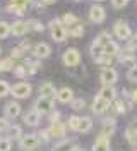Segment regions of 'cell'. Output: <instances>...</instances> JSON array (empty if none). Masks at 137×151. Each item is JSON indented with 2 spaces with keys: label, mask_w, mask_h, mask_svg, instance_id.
<instances>
[{
  "label": "cell",
  "mask_w": 137,
  "mask_h": 151,
  "mask_svg": "<svg viewBox=\"0 0 137 151\" xmlns=\"http://www.w3.org/2000/svg\"><path fill=\"white\" fill-rule=\"evenodd\" d=\"M127 79H128V81H137V65H136V67H132V69L128 70Z\"/></svg>",
  "instance_id": "obj_44"
},
{
  "label": "cell",
  "mask_w": 137,
  "mask_h": 151,
  "mask_svg": "<svg viewBox=\"0 0 137 151\" xmlns=\"http://www.w3.org/2000/svg\"><path fill=\"white\" fill-rule=\"evenodd\" d=\"M79 122H81V117H70L69 119V129H72V131H77L79 129Z\"/></svg>",
  "instance_id": "obj_36"
},
{
  "label": "cell",
  "mask_w": 137,
  "mask_h": 151,
  "mask_svg": "<svg viewBox=\"0 0 137 151\" xmlns=\"http://www.w3.org/2000/svg\"><path fill=\"white\" fill-rule=\"evenodd\" d=\"M98 96H101L103 100H106V101H110V103H111V101L117 98V91H115V88H113V86H105V88L100 91V94H98Z\"/></svg>",
  "instance_id": "obj_19"
},
{
  "label": "cell",
  "mask_w": 137,
  "mask_h": 151,
  "mask_svg": "<svg viewBox=\"0 0 137 151\" xmlns=\"http://www.w3.org/2000/svg\"><path fill=\"white\" fill-rule=\"evenodd\" d=\"M106 19V12L101 5H93L91 10H89V21L94 22V24H101L103 21Z\"/></svg>",
  "instance_id": "obj_6"
},
{
  "label": "cell",
  "mask_w": 137,
  "mask_h": 151,
  "mask_svg": "<svg viewBox=\"0 0 137 151\" xmlns=\"http://www.w3.org/2000/svg\"><path fill=\"white\" fill-rule=\"evenodd\" d=\"M38 136V141H41V142H46L48 139H50V134H48V131H41L39 134H36Z\"/></svg>",
  "instance_id": "obj_45"
},
{
  "label": "cell",
  "mask_w": 137,
  "mask_h": 151,
  "mask_svg": "<svg viewBox=\"0 0 137 151\" xmlns=\"http://www.w3.org/2000/svg\"><path fill=\"white\" fill-rule=\"evenodd\" d=\"M38 144H39V141H38L36 134H26V136H22V137L19 139V146H21V150H26V151L34 150Z\"/></svg>",
  "instance_id": "obj_4"
},
{
  "label": "cell",
  "mask_w": 137,
  "mask_h": 151,
  "mask_svg": "<svg viewBox=\"0 0 137 151\" xmlns=\"http://www.w3.org/2000/svg\"><path fill=\"white\" fill-rule=\"evenodd\" d=\"M39 119H41V113L33 108V110H29V112L24 115V124H26V125H38V124H39Z\"/></svg>",
  "instance_id": "obj_17"
},
{
  "label": "cell",
  "mask_w": 137,
  "mask_h": 151,
  "mask_svg": "<svg viewBox=\"0 0 137 151\" xmlns=\"http://www.w3.org/2000/svg\"><path fill=\"white\" fill-rule=\"evenodd\" d=\"M33 53L36 58H46V57L52 53V48L48 47L46 43H38L36 47L33 48Z\"/></svg>",
  "instance_id": "obj_16"
},
{
  "label": "cell",
  "mask_w": 137,
  "mask_h": 151,
  "mask_svg": "<svg viewBox=\"0 0 137 151\" xmlns=\"http://www.w3.org/2000/svg\"><path fill=\"white\" fill-rule=\"evenodd\" d=\"M110 108V101H106V100H103L101 96H96L94 98V101H93V112L94 113H105L106 110Z\"/></svg>",
  "instance_id": "obj_11"
},
{
  "label": "cell",
  "mask_w": 137,
  "mask_h": 151,
  "mask_svg": "<svg viewBox=\"0 0 137 151\" xmlns=\"http://www.w3.org/2000/svg\"><path fill=\"white\" fill-rule=\"evenodd\" d=\"M10 148H12V141L9 137H2L0 139V151H10Z\"/></svg>",
  "instance_id": "obj_34"
},
{
  "label": "cell",
  "mask_w": 137,
  "mask_h": 151,
  "mask_svg": "<svg viewBox=\"0 0 137 151\" xmlns=\"http://www.w3.org/2000/svg\"><path fill=\"white\" fill-rule=\"evenodd\" d=\"M113 33H115V36L118 38V40H128V38L132 36L130 28L127 26V22H123V21H117V22H115Z\"/></svg>",
  "instance_id": "obj_5"
},
{
  "label": "cell",
  "mask_w": 137,
  "mask_h": 151,
  "mask_svg": "<svg viewBox=\"0 0 137 151\" xmlns=\"http://www.w3.org/2000/svg\"><path fill=\"white\" fill-rule=\"evenodd\" d=\"M10 35V24L5 21H0V38H7Z\"/></svg>",
  "instance_id": "obj_32"
},
{
  "label": "cell",
  "mask_w": 137,
  "mask_h": 151,
  "mask_svg": "<svg viewBox=\"0 0 137 151\" xmlns=\"http://www.w3.org/2000/svg\"><path fill=\"white\" fill-rule=\"evenodd\" d=\"M93 129V120L89 117H82L81 122H79V129L77 132H89Z\"/></svg>",
  "instance_id": "obj_23"
},
{
  "label": "cell",
  "mask_w": 137,
  "mask_h": 151,
  "mask_svg": "<svg viewBox=\"0 0 137 151\" xmlns=\"http://www.w3.org/2000/svg\"><path fill=\"white\" fill-rule=\"evenodd\" d=\"M39 94L43 96V98H53L55 94H57V89H55V86L52 83H45V84L39 86Z\"/></svg>",
  "instance_id": "obj_18"
},
{
  "label": "cell",
  "mask_w": 137,
  "mask_h": 151,
  "mask_svg": "<svg viewBox=\"0 0 137 151\" xmlns=\"http://www.w3.org/2000/svg\"><path fill=\"white\" fill-rule=\"evenodd\" d=\"M27 26H29V29H33V31H43L45 29V26L39 21H27Z\"/></svg>",
  "instance_id": "obj_37"
},
{
  "label": "cell",
  "mask_w": 137,
  "mask_h": 151,
  "mask_svg": "<svg viewBox=\"0 0 137 151\" xmlns=\"http://www.w3.org/2000/svg\"><path fill=\"white\" fill-rule=\"evenodd\" d=\"M115 127H117V124H115L113 119L105 120V125H103V132H101V134H105V136H111V134L115 132Z\"/></svg>",
  "instance_id": "obj_24"
},
{
  "label": "cell",
  "mask_w": 137,
  "mask_h": 151,
  "mask_svg": "<svg viewBox=\"0 0 137 151\" xmlns=\"http://www.w3.org/2000/svg\"><path fill=\"white\" fill-rule=\"evenodd\" d=\"M31 91H33V88H31L29 83H17V84H14L10 88V93L16 98H27L31 94Z\"/></svg>",
  "instance_id": "obj_3"
},
{
  "label": "cell",
  "mask_w": 137,
  "mask_h": 151,
  "mask_svg": "<svg viewBox=\"0 0 137 151\" xmlns=\"http://www.w3.org/2000/svg\"><path fill=\"white\" fill-rule=\"evenodd\" d=\"M22 137V131L19 125H12L9 127V139H21Z\"/></svg>",
  "instance_id": "obj_31"
},
{
  "label": "cell",
  "mask_w": 137,
  "mask_h": 151,
  "mask_svg": "<svg viewBox=\"0 0 137 151\" xmlns=\"http://www.w3.org/2000/svg\"><path fill=\"white\" fill-rule=\"evenodd\" d=\"M72 142L67 141V139H64V141H60L58 144H55L53 146V151H72Z\"/></svg>",
  "instance_id": "obj_28"
},
{
  "label": "cell",
  "mask_w": 137,
  "mask_h": 151,
  "mask_svg": "<svg viewBox=\"0 0 137 151\" xmlns=\"http://www.w3.org/2000/svg\"><path fill=\"white\" fill-rule=\"evenodd\" d=\"M34 110H38L39 113H50L53 110V100L39 96L36 100V103H34Z\"/></svg>",
  "instance_id": "obj_7"
},
{
  "label": "cell",
  "mask_w": 137,
  "mask_h": 151,
  "mask_svg": "<svg viewBox=\"0 0 137 151\" xmlns=\"http://www.w3.org/2000/svg\"><path fill=\"white\" fill-rule=\"evenodd\" d=\"M22 53H24V50L21 47H16V48H12V52H10V58H21Z\"/></svg>",
  "instance_id": "obj_41"
},
{
  "label": "cell",
  "mask_w": 137,
  "mask_h": 151,
  "mask_svg": "<svg viewBox=\"0 0 137 151\" xmlns=\"http://www.w3.org/2000/svg\"><path fill=\"white\" fill-rule=\"evenodd\" d=\"M9 122H7V119H0V132L4 131H9Z\"/></svg>",
  "instance_id": "obj_47"
},
{
  "label": "cell",
  "mask_w": 137,
  "mask_h": 151,
  "mask_svg": "<svg viewBox=\"0 0 137 151\" xmlns=\"http://www.w3.org/2000/svg\"><path fill=\"white\" fill-rule=\"evenodd\" d=\"M91 55L94 57V58H100V57L105 55V48L101 47L100 43L93 41V45H91Z\"/></svg>",
  "instance_id": "obj_25"
},
{
  "label": "cell",
  "mask_w": 137,
  "mask_h": 151,
  "mask_svg": "<svg viewBox=\"0 0 137 151\" xmlns=\"http://www.w3.org/2000/svg\"><path fill=\"white\" fill-rule=\"evenodd\" d=\"M62 24L64 26H75V24H79V19H77V16H74V14H65L64 19H62Z\"/></svg>",
  "instance_id": "obj_26"
},
{
  "label": "cell",
  "mask_w": 137,
  "mask_h": 151,
  "mask_svg": "<svg viewBox=\"0 0 137 151\" xmlns=\"http://www.w3.org/2000/svg\"><path fill=\"white\" fill-rule=\"evenodd\" d=\"M130 96H132V100H134V101H137V89H134V91H132V94H130Z\"/></svg>",
  "instance_id": "obj_48"
},
{
  "label": "cell",
  "mask_w": 137,
  "mask_h": 151,
  "mask_svg": "<svg viewBox=\"0 0 137 151\" xmlns=\"http://www.w3.org/2000/svg\"><path fill=\"white\" fill-rule=\"evenodd\" d=\"M127 48H128V52H136L137 50V35L136 36H130L127 40Z\"/></svg>",
  "instance_id": "obj_38"
},
{
  "label": "cell",
  "mask_w": 137,
  "mask_h": 151,
  "mask_svg": "<svg viewBox=\"0 0 137 151\" xmlns=\"http://www.w3.org/2000/svg\"><path fill=\"white\" fill-rule=\"evenodd\" d=\"M118 53H120V48H118V45H117L115 41H111L110 45L105 47V55L113 57V55H118Z\"/></svg>",
  "instance_id": "obj_27"
},
{
  "label": "cell",
  "mask_w": 137,
  "mask_h": 151,
  "mask_svg": "<svg viewBox=\"0 0 137 151\" xmlns=\"http://www.w3.org/2000/svg\"><path fill=\"white\" fill-rule=\"evenodd\" d=\"M62 60H64V64L67 67H75V65H79V62H81V53L75 48H69V50H65Z\"/></svg>",
  "instance_id": "obj_2"
},
{
  "label": "cell",
  "mask_w": 137,
  "mask_h": 151,
  "mask_svg": "<svg viewBox=\"0 0 137 151\" xmlns=\"http://www.w3.org/2000/svg\"><path fill=\"white\" fill-rule=\"evenodd\" d=\"M72 151H84V150H82V148H74Z\"/></svg>",
  "instance_id": "obj_49"
},
{
  "label": "cell",
  "mask_w": 137,
  "mask_h": 151,
  "mask_svg": "<svg viewBox=\"0 0 137 151\" xmlns=\"http://www.w3.org/2000/svg\"><path fill=\"white\" fill-rule=\"evenodd\" d=\"M125 137L128 139V142H132V144H136L137 146V120L136 122H132L127 127V131H125Z\"/></svg>",
  "instance_id": "obj_20"
},
{
  "label": "cell",
  "mask_w": 137,
  "mask_h": 151,
  "mask_svg": "<svg viewBox=\"0 0 137 151\" xmlns=\"http://www.w3.org/2000/svg\"><path fill=\"white\" fill-rule=\"evenodd\" d=\"M84 100H82V98H77V100H74L72 101V108L74 110H81V108H84Z\"/></svg>",
  "instance_id": "obj_43"
},
{
  "label": "cell",
  "mask_w": 137,
  "mask_h": 151,
  "mask_svg": "<svg viewBox=\"0 0 137 151\" xmlns=\"http://www.w3.org/2000/svg\"><path fill=\"white\" fill-rule=\"evenodd\" d=\"M5 117L7 119H16L19 117V113H21V105L16 103V101H9V103L5 105Z\"/></svg>",
  "instance_id": "obj_15"
},
{
  "label": "cell",
  "mask_w": 137,
  "mask_h": 151,
  "mask_svg": "<svg viewBox=\"0 0 137 151\" xmlns=\"http://www.w3.org/2000/svg\"><path fill=\"white\" fill-rule=\"evenodd\" d=\"M0 52H2V50H0Z\"/></svg>",
  "instance_id": "obj_51"
},
{
  "label": "cell",
  "mask_w": 137,
  "mask_h": 151,
  "mask_svg": "<svg viewBox=\"0 0 137 151\" xmlns=\"http://www.w3.org/2000/svg\"><path fill=\"white\" fill-rule=\"evenodd\" d=\"M9 93H10V86L5 81H0V98L2 96H7Z\"/></svg>",
  "instance_id": "obj_39"
},
{
  "label": "cell",
  "mask_w": 137,
  "mask_h": 151,
  "mask_svg": "<svg viewBox=\"0 0 137 151\" xmlns=\"http://www.w3.org/2000/svg\"><path fill=\"white\" fill-rule=\"evenodd\" d=\"M27 31H29V26H27V22H24V21H17V22H14L10 26V33L16 35V36H24Z\"/></svg>",
  "instance_id": "obj_14"
},
{
  "label": "cell",
  "mask_w": 137,
  "mask_h": 151,
  "mask_svg": "<svg viewBox=\"0 0 137 151\" xmlns=\"http://www.w3.org/2000/svg\"><path fill=\"white\" fill-rule=\"evenodd\" d=\"M96 62H98L100 65H103L105 69H110V64H111V57L103 55V57H100V58H96Z\"/></svg>",
  "instance_id": "obj_35"
},
{
  "label": "cell",
  "mask_w": 137,
  "mask_h": 151,
  "mask_svg": "<svg viewBox=\"0 0 137 151\" xmlns=\"http://www.w3.org/2000/svg\"><path fill=\"white\" fill-rule=\"evenodd\" d=\"M50 33L55 41H65V38H67V28L62 24L60 19L50 21Z\"/></svg>",
  "instance_id": "obj_1"
},
{
  "label": "cell",
  "mask_w": 137,
  "mask_h": 151,
  "mask_svg": "<svg viewBox=\"0 0 137 151\" xmlns=\"http://www.w3.org/2000/svg\"><path fill=\"white\" fill-rule=\"evenodd\" d=\"M111 5L115 7V9H123V7H127V0H113L111 2Z\"/></svg>",
  "instance_id": "obj_46"
},
{
  "label": "cell",
  "mask_w": 137,
  "mask_h": 151,
  "mask_svg": "<svg viewBox=\"0 0 137 151\" xmlns=\"http://www.w3.org/2000/svg\"><path fill=\"white\" fill-rule=\"evenodd\" d=\"M94 41H96V43H100L101 47L105 48L106 45H110V43H111V36H110V33H101V35L96 38Z\"/></svg>",
  "instance_id": "obj_30"
},
{
  "label": "cell",
  "mask_w": 137,
  "mask_h": 151,
  "mask_svg": "<svg viewBox=\"0 0 137 151\" xmlns=\"http://www.w3.org/2000/svg\"><path fill=\"white\" fill-rule=\"evenodd\" d=\"M24 67H26V72H27V74H34L38 69H39V64H38V62H33V60H27Z\"/></svg>",
  "instance_id": "obj_33"
},
{
  "label": "cell",
  "mask_w": 137,
  "mask_h": 151,
  "mask_svg": "<svg viewBox=\"0 0 137 151\" xmlns=\"http://www.w3.org/2000/svg\"><path fill=\"white\" fill-rule=\"evenodd\" d=\"M67 35L72 38H81L84 35V26L82 24H75V26H70L67 29Z\"/></svg>",
  "instance_id": "obj_22"
},
{
  "label": "cell",
  "mask_w": 137,
  "mask_h": 151,
  "mask_svg": "<svg viewBox=\"0 0 137 151\" xmlns=\"http://www.w3.org/2000/svg\"><path fill=\"white\" fill-rule=\"evenodd\" d=\"M14 74L17 76V77H24V76H27L26 67H24V65H16V67H14Z\"/></svg>",
  "instance_id": "obj_40"
},
{
  "label": "cell",
  "mask_w": 137,
  "mask_h": 151,
  "mask_svg": "<svg viewBox=\"0 0 137 151\" xmlns=\"http://www.w3.org/2000/svg\"><path fill=\"white\" fill-rule=\"evenodd\" d=\"M93 151H110V137L105 134H100L94 141Z\"/></svg>",
  "instance_id": "obj_10"
},
{
  "label": "cell",
  "mask_w": 137,
  "mask_h": 151,
  "mask_svg": "<svg viewBox=\"0 0 137 151\" xmlns=\"http://www.w3.org/2000/svg\"><path fill=\"white\" fill-rule=\"evenodd\" d=\"M65 124L62 122H53L50 125V129H48V134H50V137H64L65 136Z\"/></svg>",
  "instance_id": "obj_12"
},
{
  "label": "cell",
  "mask_w": 137,
  "mask_h": 151,
  "mask_svg": "<svg viewBox=\"0 0 137 151\" xmlns=\"http://www.w3.org/2000/svg\"><path fill=\"white\" fill-rule=\"evenodd\" d=\"M57 100L62 103H72L74 101V91L70 88H62L60 91H57Z\"/></svg>",
  "instance_id": "obj_13"
},
{
  "label": "cell",
  "mask_w": 137,
  "mask_h": 151,
  "mask_svg": "<svg viewBox=\"0 0 137 151\" xmlns=\"http://www.w3.org/2000/svg\"><path fill=\"white\" fill-rule=\"evenodd\" d=\"M118 60H120V64L128 65V69H132V67L137 65V60H136V57L132 55V53H128V55H120Z\"/></svg>",
  "instance_id": "obj_21"
},
{
  "label": "cell",
  "mask_w": 137,
  "mask_h": 151,
  "mask_svg": "<svg viewBox=\"0 0 137 151\" xmlns=\"http://www.w3.org/2000/svg\"><path fill=\"white\" fill-rule=\"evenodd\" d=\"M134 151H137V148H136V150H134Z\"/></svg>",
  "instance_id": "obj_50"
},
{
  "label": "cell",
  "mask_w": 137,
  "mask_h": 151,
  "mask_svg": "<svg viewBox=\"0 0 137 151\" xmlns=\"http://www.w3.org/2000/svg\"><path fill=\"white\" fill-rule=\"evenodd\" d=\"M14 62H12V58H2V60H0V70H2V72H5V70H14Z\"/></svg>",
  "instance_id": "obj_29"
},
{
  "label": "cell",
  "mask_w": 137,
  "mask_h": 151,
  "mask_svg": "<svg viewBox=\"0 0 137 151\" xmlns=\"http://www.w3.org/2000/svg\"><path fill=\"white\" fill-rule=\"evenodd\" d=\"M27 5H29V2H9L7 4V10H9L10 14H16V16H22L24 12H26Z\"/></svg>",
  "instance_id": "obj_9"
},
{
  "label": "cell",
  "mask_w": 137,
  "mask_h": 151,
  "mask_svg": "<svg viewBox=\"0 0 137 151\" xmlns=\"http://www.w3.org/2000/svg\"><path fill=\"white\" fill-rule=\"evenodd\" d=\"M115 110H117V113H125L127 106H125V103H123L122 100H117V101H115Z\"/></svg>",
  "instance_id": "obj_42"
},
{
  "label": "cell",
  "mask_w": 137,
  "mask_h": 151,
  "mask_svg": "<svg viewBox=\"0 0 137 151\" xmlns=\"http://www.w3.org/2000/svg\"><path fill=\"white\" fill-rule=\"evenodd\" d=\"M101 83L105 86H111L113 83H117V79H118V72L115 70V69H103L101 70Z\"/></svg>",
  "instance_id": "obj_8"
}]
</instances>
